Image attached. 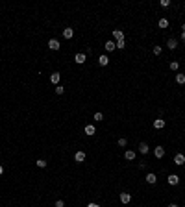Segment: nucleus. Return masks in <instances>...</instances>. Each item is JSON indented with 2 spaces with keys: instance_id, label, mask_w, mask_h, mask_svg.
<instances>
[{
  "instance_id": "ddd939ff",
  "label": "nucleus",
  "mask_w": 185,
  "mask_h": 207,
  "mask_svg": "<svg viewBox=\"0 0 185 207\" xmlns=\"http://www.w3.org/2000/svg\"><path fill=\"white\" fill-rule=\"evenodd\" d=\"M124 157L128 159V161H133V159H135V152H133V150H126L124 152Z\"/></svg>"
},
{
  "instance_id": "9d476101",
  "label": "nucleus",
  "mask_w": 185,
  "mask_h": 207,
  "mask_svg": "<svg viewBox=\"0 0 185 207\" xmlns=\"http://www.w3.org/2000/svg\"><path fill=\"white\" fill-rule=\"evenodd\" d=\"M59 80H61V74L59 72H52V76H50V81H52V83H59Z\"/></svg>"
},
{
  "instance_id": "f03ea898",
  "label": "nucleus",
  "mask_w": 185,
  "mask_h": 207,
  "mask_svg": "<svg viewBox=\"0 0 185 207\" xmlns=\"http://www.w3.org/2000/svg\"><path fill=\"white\" fill-rule=\"evenodd\" d=\"M48 48L50 50H59L61 48L59 41H57V39H50V41H48Z\"/></svg>"
},
{
  "instance_id": "7c9ffc66",
  "label": "nucleus",
  "mask_w": 185,
  "mask_h": 207,
  "mask_svg": "<svg viewBox=\"0 0 185 207\" xmlns=\"http://www.w3.org/2000/svg\"><path fill=\"white\" fill-rule=\"evenodd\" d=\"M87 207H100V205H98V204H89Z\"/></svg>"
},
{
  "instance_id": "b1692460",
  "label": "nucleus",
  "mask_w": 185,
  "mask_h": 207,
  "mask_svg": "<svg viewBox=\"0 0 185 207\" xmlns=\"http://www.w3.org/2000/svg\"><path fill=\"white\" fill-rule=\"evenodd\" d=\"M63 93H65L63 85H56V95H63Z\"/></svg>"
},
{
  "instance_id": "f8f14e48",
  "label": "nucleus",
  "mask_w": 185,
  "mask_h": 207,
  "mask_svg": "<svg viewBox=\"0 0 185 207\" xmlns=\"http://www.w3.org/2000/svg\"><path fill=\"white\" fill-rule=\"evenodd\" d=\"M104 48L108 50V52H113V50L117 48V46H115V41H108V43L104 45Z\"/></svg>"
},
{
  "instance_id": "c756f323",
  "label": "nucleus",
  "mask_w": 185,
  "mask_h": 207,
  "mask_svg": "<svg viewBox=\"0 0 185 207\" xmlns=\"http://www.w3.org/2000/svg\"><path fill=\"white\" fill-rule=\"evenodd\" d=\"M167 207H180V205H178V204H168Z\"/></svg>"
},
{
  "instance_id": "a878e982",
  "label": "nucleus",
  "mask_w": 185,
  "mask_h": 207,
  "mask_svg": "<svg viewBox=\"0 0 185 207\" xmlns=\"http://www.w3.org/2000/svg\"><path fill=\"white\" fill-rule=\"evenodd\" d=\"M117 142H119V146H122V148H124V146H126V144H128V140H126L124 137H120L119 140H117Z\"/></svg>"
},
{
  "instance_id": "39448f33",
  "label": "nucleus",
  "mask_w": 185,
  "mask_h": 207,
  "mask_svg": "<svg viewBox=\"0 0 185 207\" xmlns=\"http://www.w3.org/2000/svg\"><path fill=\"white\" fill-rule=\"evenodd\" d=\"M174 163H176L178 166H182L183 163H185V155H183V154H176V155H174Z\"/></svg>"
},
{
  "instance_id": "4468645a",
  "label": "nucleus",
  "mask_w": 185,
  "mask_h": 207,
  "mask_svg": "<svg viewBox=\"0 0 185 207\" xmlns=\"http://www.w3.org/2000/svg\"><path fill=\"white\" fill-rule=\"evenodd\" d=\"M113 37H115L117 41H120V39H124V32L122 30H113Z\"/></svg>"
},
{
  "instance_id": "20e7f679",
  "label": "nucleus",
  "mask_w": 185,
  "mask_h": 207,
  "mask_svg": "<svg viewBox=\"0 0 185 207\" xmlns=\"http://www.w3.org/2000/svg\"><path fill=\"white\" fill-rule=\"evenodd\" d=\"M120 202H122V204H130V202H132V194L130 192H120Z\"/></svg>"
},
{
  "instance_id": "f257e3e1",
  "label": "nucleus",
  "mask_w": 185,
  "mask_h": 207,
  "mask_svg": "<svg viewBox=\"0 0 185 207\" xmlns=\"http://www.w3.org/2000/svg\"><path fill=\"white\" fill-rule=\"evenodd\" d=\"M167 181H168V185H178V183H180V176L178 174H170L167 178Z\"/></svg>"
},
{
  "instance_id": "423d86ee",
  "label": "nucleus",
  "mask_w": 185,
  "mask_h": 207,
  "mask_svg": "<svg viewBox=\"0 0 185 207\" xmlns=\"http://www.w3.org/2000/svg\"><path fill=\"white\" fill-rule=\"evenodd\" d=\"M154 155H156L157 159H161V157L165 155V148H163V146H156V150H154Z\"/></svg>"
},
{
  "instance_id": "bb28decb",
  "label": "nucleus",
  "mask_w": 185,
  "mask_h": 207,
  "mask_svg": "<svg viewBox=\"0 0 185 207\" xmlns=\"http://www.w3.org/2000/svg\"><path fill=\"white\" fill-rule=\"evenodd\" d=\"M94 120H96V122L104 120V115H102V113H94Z\"/></svg>"
},
{
  "instance_id": "4be33fe9",
  "label": "nucleus",
  "mask_w": 185,
  "mask_h": 207,
  "mask_svg": "<svg viewBox=\"0 0 185 207\" xmlns=\"http://www.w3.org/2000/svg\"><path fill=\"white\" fill-rule=\"evenodd\" d=\"M152 52H154V56H159V54H161V46H159V45H156L154 48H152Z\"/></svg>"
},
{
  "instance_id": "1a4fd4ad",
  "label": "nucleus",
  "mask_w": 185,
  "mask_h": 207,
  "mask_svg": "<svg viewBox=\"0 0 185 207\" xmlns=\"http://www.w3.org/2000/svg\"><path fill=\"white\" fill-rule=\"evenodd\" d=\"M157 181V176L154 172H150V174H146V183H150V185H154V183Z\"/></svg>"
},
{
  "instance_id": "cd10ccee",
  "label": "nucleus",
  "mask_w": 185,
  "mask_h": 207,
  "mask_svg": "<svg viewBox=\"0 0 185 207\" xmlns=\"http://www.w3.org/2000/svg\"><path fill=\"white\" fill-rule=\"evenodd\" d=\"M161 6H163V7H168V6H170V0H161Z\"/></svg>"
},
{
  "instance_id": "0eeeda50",
  "label": "nucleus",
  "mask_w": 185,
  "mask_h": 207,
  "mask_svg": "<svg viewBox=\"0 0 185 207\" xmlns=\"http://www.w3.org/2000/svg\"><path fill=\"white\" fill-rule=\"evenodd\" d=\"M74 159H76V163H83L85 161V152H76V154H74Z\"/></svg>"
},
{
  "instance_id": "2f4dec72",
  "label": "nucleus",
  "mask_w": 185,
  "mask_h": 207,
  "mask_svg": "<svg viewBox=\"0 0 185 207\" xmlns=\"http://www.w3.org/2000/svg\"><path fill=\"white\" fill-rule=\"evenodd\" d=\"M2 174H4V166L0 165V176H2Z\"/></svg>"
},
{
  "instance_id": "aec40b11",
  "label": "nucleus",
  "mask_w": 185,
  "mask_h": 207,
  "mask_svg": "<svg viewBox=\"0 0 185 207\" xmlns=\"http://www.w3.org/2000/svg\"><path fill=\"white\" fill-rule=\"evenodd\" d=\"M176 81H178L180 85L185 83V74H176Z\"/></svg>"
},
{
  "instance_id": "2eb2a0df",
  "label": "nucleus",
  "mask_w": 185,
  "mask_h": 207,
  "mask_svg": "<svg viewBox=\"0 0 185 207\" xmlns=\"http://www.w3.org/2000/svg\"><path fill=\"white\" fill-rule=\"evenodd\" d=\"M96 133V128L93 126V124H89V126H85V135H94Z\"/></svg>"
},
{
  "instance_id": "393cba45",
  "label": "nucleus",
  "mask_w": 185,
  "mask_h": 207,
  "mask_svg": "<svg viewBox=\"0 0 185 207\" xmlns=\"http://www.w3.org/2000/svg\"><path fill=\"white\" fill-rule=\"evenodd\" d=\"M178 67H180V63H178V61H172V63H170V70H174V72L178 70Z\"/></svg>"
},
{
  "instance_id": "f3484780",
  "label": "nucleus",
  "mask_w": 185,
  "mask_h": 207,
  "mask_svg": "<svg viewBox=\"0 0 185 207\" xmlns=\"http://www.w3.org/2000/svg\"><path fill=\"white\" fill-rule=\"evenodd\" d=\"M167 46H168L170 50H174L176 46H178V41H176V39H168V41H167Z\"/></svg>"
},
{
  "instance_id": "473e14b6",
  "label": "nucleus",
  "mask_w": 185,
  "mask_h": 207,
  "mask_svg": "<svg viewBox=\"0 0 185 207\" xmlns=\"http://www.w3.org/2000/svg\"><path fill=\"white\" fill-rule=\"evenodd\" d=\"M182 39H183V43H185V32H182Z\"/></svg>"
},
{
  "instance_id": "a211bd4d",
  "label": "nucleus",
  "mask_w": 185,
  "mask_h": 207,
  "mask_svg": "<svg viewBox=\"0 0 185 207\" xmlns=\"http://www.w3.org/2000/svg\"><path fill=\"white\" fill-rule=\"evenodd\" d=\"M148 150H150V148H148L146 142H141L139 144V152H141V154H148Z\"/></svg>"
},
{
  "instance_id": "9b49d317",
  "label": "nucleus",
  "mask_w": 185,
  "mask_h": 207,
  "mask_svg": "<svg viewBox=\"0 0 185 207\" xmlns=\"http://www.w3.org/2000/svg\"><path fill=\"white\" fill-rule=\"evenodd\" d=\"M72 35H74V30L72 28H65V30H63V37H65V39H72Z\"/></svg>"
},
{
  "instance_id": "dca6fc26",
  "label": "nucleus",
  "mask_w": 185,
  "mask_h": 207,
  "mask_svg": "<svg viewBox=\"0 0 185 207\" xmlns=\"http://www.w3.org/2000/svg\"><path fill=\"white\" fill-rule=\"evenodd\" d=\"M108 63H109V57H108V56H100V57H98V65H102V67H106Z\"/></svg>"
},
{
  "instance_id": "5701e85b",
  "label": "nucleus",
  "mask_w": 185,
  "mask_h": 207,
  "mask_svg": "<svg viewBox=\"0 0 185 207\" xmlns=\"http://www.w3.org/2000/svg\"><path fill=\"white\" fill-rule=\"evenodd\" d=\"M115 46H117V48H120V50H122L124 46H126V45H124V39H120V41H117V43H115Z\"/></svg>"
},
{
  "instance_id": "412c9836",
  "label": "nucleus",
  "mask_w": 185,
  "mask_h": 207,
  "mask_svg": "<svg viewBox=\"0 0 185 207\" xmlns=\"http://www.w3.org/2000/svg\"><path fill=\"white\" fill-rule=\"evenodd\" d=\"M35 165H37L39 168H45V166H46V161H45V159H37V161H35Z\"/></svg>"
},
{
  "instance_id": "7ed1b4c3",
  "label": "nucleus",
  "mask_w": 185,
  "mask_h": 207,
  "mask_svg": "<svg viewBox=\"0 0 185 207\" xmlns=\"http://www.w3.org/2000/svg\"><path fill=\"white\" fill-rule=\"evenodd\" d=\"M85 59H87V56H85V54H76V56H74V61H76L78 65H83L85 63Z\"/></svg>"
},
{
  "instance_id": "c85d7f7f",
  "label": "nucleus",
  "mask_w": 185,
  "mask_h": 207,
  "mask_svg": "<svg viewBox=\"0 0 185 207\" xmlns=\"http://www.w3.org/2000/svg\"><path fill=\"white\" fill-rule=\"evenodd\" d=\"M56 207H65V204H63V200H57V202H56Z\"/></svg>"
},
{
  "instance_id": "6ab92c4d",
  "label": "nucleus",
  "mask_w": 185,
  "mask_h": 207,
  "mask_svg": "<svg viewBox=\"0 0 185 207\" xmlns=\"http://www.w3.org/2000/svg\"><path fill=\"white\" fill-rule=\"evenodd\" d=\"M157 26H159V28H167L168 26V19H159V22H157Z\"/></svg>"
},
{
  "instance_id": "6e6552de",
  "label": "nucleus",
  "mask_w": 185,
  "mask_h": 207,
  "mask_svg": "<svg viewBox=\"0 0 185 207\" xmlns=\"http://www.w3.org/2000/svg\"><path fill=\"white\" fill-rule=\"evenodd\" d=\"M165 124H167V122H165L163 118H156V120H154V128H156V130H161V128H165Z\"/></svg>"
}]
</instances>
